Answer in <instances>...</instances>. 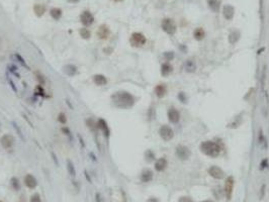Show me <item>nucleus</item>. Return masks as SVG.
Returning a JSON list of instances; mask_svg holds the SVG:
<instances>
[{
	"label": "nucleus",
	"instance_id": "19",
	"mask_svg": "<svg viewBox=\"0 0 269 202\" xmlns=\"http://www.w3.org/2000/svg\"><path fill=\"white\" fill-rule=\"evenodd\" d=\"M184 69L186 72H188V73H193V72L196 70V65H195V63L193 61L187 60L184 64Z\"/></svg>",
	"mask_w": 269,
	"mask_h": 202
},
{
	"label": "nucleus",
	"instance_id": "38",
	"mask_svg": "<svg viewBox=\"0 0 269 202\" xmlns=\"http://www.w3.org/2000/svg\"><path fill=\"white\" fill-rule=\"evenodd\" d=\"M147 202H158V200L156 198H150V199H148Z\"/></svg>",
	"mask_w": 269,
	"mask_h": 202
},
{
	"label": "nucleus",
	"instance_id": "10",
	"mask_svg": "<svg viewBox=\"0 0 269 202\" xmlns=\"http://www.w3.org/2000/svg\"><path fill=\"white\" fill-rule=\"evenodd\" d=\"M208 174L211 175L212 177L216 178V179H223L225 177V172L223 171L221 168L217 167V166H213L208 169Z\"/></svg>",
	"mask_w": 269,
	"mask_h": 202
},
{
	"label": "nucleus",
	"instance_id": "6",
	"mask_svg": "<svg viewBox=\"0 0 269 202\" xmlns=\"http://www.w3.org/2000/svg\"><path fill=\"white\" fill-rule=\"evenodd\" d=\"M234 178L233 177H229L226 180V184H225V193H226V197L228 200H230L232 198V194H233V189H234Z\"/></svg>",
	"mask_w": 269,
	"mask_h": 202
},
{
	"label": "nucleus",
	"instance_id": "18",
	"mask_svg": "<svg viewBox=\"0 0 269 202\" xmlns=\"http://www.w3.org/2000/svg\"><path fill=\"white\" fill-rule=\"evenodd\" d=\"M153 179V173L151 170H144L142 175H141V180L142 182H150Z\"/></svg>",
	"mask_w": 269,
	"mask_h": 202
},
{
	"label": "nucleus",
	"instance_id": "12",
	"mask_svg": "<svg viewBox=\"0 0 269 202\" xmlns=\"http://www.w3.org/2000/svg\"><path fill=\"white\" fill-rule=\"evenodd\" d=\"M223 14H224L225 18L228 20H231L234 17L235 14V9L232 5H225L223 8Z\"/></svg>",
	"mask_w": 269,
	"mask_h": 202
},
{
	"label": "nucleus",
	"instance_id": "1",
	"mask_svg": "<svg viewBox=\"0 0 269 202\" xmlns=\"http://www.w3.org/2000/svg\"><path fill=\"white\" fill-rule=\"evenodd\" d=\"M111 99L112 102L115 103V105L120 107V108H129V107L133 106L135 103L134 96L126 91H120L115 93L111 96Z\"/></svg>",
	"mask_w": 269,
	"mask_h": 202
},
{
	"label": "nucleus",
	"instance_id": "9",
	"mask_svg": "<svg viewBox=\"0 0 269 202\" xmlns=\"http://www.w3.org/2000/svg\"><path fill=\"white\" fill-rule=\"evenodd\" d=\"M80 20L82 22V24H84L85 26H89L93 23L94 16L92 15V13L90 11H84L80 16Z\"/></svg>",
	"mask_w": 269,
	"mask_h": 202
},
{
	"label": "nucleus",
	"instance_id": "34",
	"mask_svg": "<svg viewBox=\"0 0 269 202\" xmlns=\"http://www.w3.org/2000/svg\"><path fill=\"white\" fill-rule=\"evenodd\" d=\"M62 132H63L64 133H65L67 137H70V136H71L70 133H71V132H70V131H69V128H67V127H63V128H62Z\"/></svg>",
	"mask_w": 269,
	"mask_h": 202
},
{
	"label": "nucleus",
	"instance_id": "7",
	"mask_svg": "<svg viewBox=\"0 0 269 202\" xmlns=\"http://www.w3.org/2000/svg\"><path fill=\"white\" fill-rule=\"evenodd\" d=\"M159 133H160V137L166 142L172 140L173 136H174L173 131L169 127H167V125H163V127H161L160 131H159Z\"/></svg>",
	"mask_w": 269,
	"mask_h": 202
},
{
	"label": "nucleus",
	"instance_id": "33",
	"mask_svg": "<svg viewBox=\"0 0 269 202\" xmlns=\"http://www.w3.org/2000/svg\"><path fill=\"white\" fill-rule=\"evenodd\" d=\"M178 202H193V201H192V199L190 198V197L183 196V197H181V198L178 200Z\"/></svg>",
	"mask_w": 269,
	"mask_h": 202
},
{
	"label": "nucleus",
	"instance_id": "17",
	"mask_svg": "<svg viewBox=\"0 0 269 202\" xmlns=\"http://www.w3.org/2000/svg\"><path fill=\"white\" fill-rule=\"evenodd\" d=\"M93 81L94 83L98 85V86H103V85H106L107 83V79L104 75H101V74H97L93 76Z\"/></svg>",
	"mask_w": 269,
	"mask_h": 202
},
{
	"label": "nucleus",
	"instance_id": "23",
	"mask_svg": "<svg viewBox=\"0 0 269 202\" xmlns=\"http://www.w3.org/2000/svg\"><path fill=\"white\" fill-rule=\"evenodd\" d=\"M155 93L158 97H163L166 93V87L164 85H158V86L155 88Z\"/></svg>",
	"mask_w": 269,
	"mask_h": 202
},
{
	"label": "nucleus",
	"instance_id": "3",
	"mask_svg": "<svg viewBox=\"0 0 269 202\" xmlns=\"http://www.w3.org/2000/svg\"><path fill=\"white\" fill-rule=\"evenodd\" d=\"M130 42H131V44L133 47L140 48V47H142L143 44H146V38L144 37V34H140V33H134L133 34H132Z\"/></svg>",
	"mask_w": 269,
	"mask_h": 202
},
{
	"label": "nucleus",
	"instance_id": "42",
	"mask_svg": "<svg viewBox=\"0 0 269 202\" xmlns=\"http://www.w3.org/2000/svg\"><path fill=\"white\" fill-rule=\"evenodd\" d=\"M0 202H2V201H0Z\"/></svg>",
	"mask_w": 269,
	"mask_h": 202
},
{
	"label": "nucleus",
	"instance_id": "29",
	"mask_svg": "<svg viewBox=\"0 0 269 202\" xmlns=\"http://www.w3.org/2000/svg\"><path fill=\"white\" fill-rule=\"evenodd\" d=\"M79 34H80L81 37L83 39H87L90 38V31L87 28H81L79 30Z\"/></svg>",
	"mask_w": 269,
	"mask_h": 202
},
{
	"label": "nucleus",
	"instance_id": "8",
	"mask_svg": "<svg viewBox=\"0 0 269 202\" xmlns=\"http://www.w3.org/2000/svg\"><path fill=\"white\" fill-rule=\"evenodd\" d=\"M190 151L187 147L185 146H178L176 149V155L181 160H187L190 157Z\"/></svg>",
	"mask_w": 269,
	"mask_h": 202
},
{
	"label": "nucleus",
	"instance_id": "26",
	"mask_svg": "<svg viewBox=\"0 0 269 202\" xmlns=\"http://www.w3.org/2000/svg\"><path fill=\"white\" fill-rule=\"evenodd\" d=\"M172 72V67L169 64H164L161 69V74L163 76H168Z\"/></svg>",
	"mask_w": 269,
	"mask_h": 202
},
{
	"label": "nucleus",
	"instance_id": "2",
	"mask_svg": "<svg viewBox=\"0 0 269 202\" xmlns=\"http://www.w3.org/2000/svg\"><path fill=\"white\" fill-rule=\"evenodd\" d=\"M200 151H202L204 155H207L212 158H216L221 153V148L217 142H213L211 141L204 142L200 145Z\"/></svg>",
	"mask_w": 269,
	"mask_h": 202
},
{
	"label": "nucleus",
	"instance_id": "16",
	"mask_svg": "<svg viewBox=\"0 0 269 202\" xmlns=\"http://www.w3.org/2000/svg\"><path fill=\"white\" fill-rule=\"evenodd\" d=\"M167 167V161L165 158H161L157 160V162L155 163V169H156V171L158 172H162L164 171V170L166 169Z\"/></svg>",
	"mask_w": 269,
	"mask_h": 202
},
{
	"label": "nucleus",
	"instance_id": "11",
	"mask_svg": "<svg viewBox=\"0 0 269 202\" xmlns=\"http://www.w3.org/2000/svg\"><path fill=\"white\" fill-rule=\"evenodd\" d=\"M24 184L29 188H30V189H34L38 185V181H36L35 176H33L31 174H27L24 177Z\"/></svg>",
	"mask_w": 269,
	"mask_h": 202
},
{
	"label": "nucleus",
	"instance_id": "40",
	"mask_svg": "<svg viewBox=\"0 0 269 202\" xmlns=\"http://www.w3.org/2000/svg\"><path fill=\"white\" fill-rule=\"evenodd\" d=\"M70 1H72V2H77V1H79V0H70Z\"/></svg>",
	"mask_w": 269,
	"mask_h": 202
},
{
	"label": "nucleus",
	"instance_id": "22",
	"mask_svg": "<svg viewBox=\"0 0 269 202\" xmlns=\"http://www.w3.org/2000/svg\"><path fill=\"white\" fill-rule=\"evenodd\" d=\"M34 11L38 16H42L46 12V8L44 5H42V4H35V5L34 6Z\"/></svg>",
	"mask_w": 269,
	"mask_h": 202
},
{
	"label": "nucleus",
	"instance_id": "20",
	"mask_svg": "<svg viewBox=\"0 0 269 202\" xmlns=\"http://www.w3.org/2000/svg\"><path fill=\"white\" fill-rule=\"evenodd\" d=\"M63 71L65 72V73H66L68 76H73V75L76 74L77 68H76L75 66H73V65H66L65 67H64Z\"/></svg>",
	"mask_w": 269,
	"mask_h": 202
},
{
	"label": "nucleus",
	"instance_id": "21",
	"mask_svg": "<svg viewBox=\"0 0 269 202\" xmlns=\"http://www.w3.org/2000/svg\"><path fill=\"white\" fill-rule=\"evenodd\" d=\"M207 4L213 11L218 12L220 9V1L218 0H207Z\"/></svg>",
	"mask_w": 269,
	"mask_h": 202
},
{
	"label": "nucleus",
	"instance_id": "35",
	"mask_svg": "<svg viewBox=\"0 0 269 202\" xmlns=\"http://www.w3.org/2000/svg\"><path fill=\"white\" fill-rule=\"evenodd\" d=\"M267 167V160H264L261 163V169H264Z\"/></svg>",
	"mask_w": 269,
	"mask_h": 202
},
{
	"label": "nucleus",
	"instance_id": "28",
	"mask_svg": "<svg viewBox=\"0 0 269 202\" xmlns=\"http://www.w3.org/2000/svg\"><path fill=\"white\" fill-rule=\"evenodd\" d=\"M238 39H239V33H237V31H233V33L229 35V42L232 44H234Z\"/></svg>",
	"mask_w": 269,
	"mask_h": 202
},
{
	"label": "nucleus",
	"instance_id": "30",
	"mask_svg": "<svg viewBox=\"0 0 269 202\" xmlns=\"http://www.w3.org/2000/svg\"><path fill=\"white\" fill-rule=\"evenodd\" d=\"M30 202H42L40 194H34L30 197Z\"/></svg>",
	"mask_w": 269,
	"mask_h": 202
},
{
	"label": "nucleus",
	"instance_id": "4",
	"mask_svg": "<svg viewBox=\"0 0 269 202\" xmlns=\"http://www.w3.org/2000/svg\"><path fill=\"white\" fill-rule=\"evenodd\" d=\"M162 28L166 31L167 34H173L176 31V25L175 22L170 18H166L162 21Z\"/></svg>",
	"mask_w": 269,
	"mask_h": 202
},
{
	"label": "nucleus",
	"instance_id": "31",
	"mask_svg": "<svg viewBox=\"0 0 269 202\" xmlns=\"http://www.w3.org/2000/svg\"><path fill=\"white\" fill-rule=\"evenodd\" d=\"M11 181H12V186H13V188H14L15 190H18V189H19V187H20V186H19V183H18V180H17V179H16V178H12V180H11Z\"/></svg>",
	"mask_w": 269,
	"mask_h": 202
},
{
	"label": "nucleus",
	"instance_id": "27",
	"mask_svg": "<svg viewBox=\"0 0 269 202\" xmlns=\"http://www.w3.org/2000/svg\"><path fill=\"white\" fill-rule=\"evenodd\" d=\"M67 168H68V172H69V174L71 175V176L74 177L76 175V170L74 168V165H73V163L70 160L67 161Z\"/></svg>",
	"mask_w": 269,
	"mask_h": 202
},
{
	"label": "nucleus",
	"instance_id": "41",
	"mask_svg": "<svg viewBox=\"0 0 269 202\" xmlns=\"http://www.w3.org/2000/svg\"><path fill=\"white\" fill-rule=\"evenodd\" d=\"M113 1H116V2H120V1H122V0H113Z\"/></svg>",
	"mask_w": 269,
	"mask_h": 202
},
{
	"label": "nucleus",
	"instance_id": "15",
	"mask_svg": "<svg viewBox=\"0 0 269 202\" xmlns=\"http://www.w3.org/2000/svg\"><path fill=\"white\" fill-rule=\"evenodd\" d=\"M97 127H98L100 129H101L102 132L105 134V137H109L110 131H109V127H108V125H107V123H106L105 120L102 119V118L98 119V121H97Z\"/></svg>",
	"mask_w": 269,
	"mask_h": 202
},
{
	"label": "nucleus",
	"instance_id": "37",
	"mask_svg": "<svg viewBox=\"0 0 269 202\" xmlns=\"http://www.w3.org/2000/svg\"><path fill=\"white\" fill-rule=\"evenodd\" d=\"M36 75H38V80H39V81H40V79H43V76H42V75H39V74H36ZM44 82H45V80H43L40 83L44 84Z\"/></svg>",
	"mask_w": 269,
	"mask_h": 202
},
{
	"label": "nucleus",
	"instance_id": "32",
	"mask_svg": "<svg viewBox=\"0 0 269 202\" xmlns=\"http://www.w3.org/2000/svg\"><path fill=\"white\" fill-rule=\"evenodd\" d=\"M58 120L60 121L62 124L66 123V115L64 113H60V114H59V116H58Z\"/></svg>",
	"mask_w": 269,
	"mask_h": 202
},
{
	"label": "nucleus",
	"instance_id": "13",
	"mask_svg": "<svg viewBox=\"0 0 269 202\" xmlns=\"http://www.w3.org/2000/svg\"><path fill=\"white\" fill-rule=\"evenodd\" d=\"M109 34H110V31H109V28H108L107 25L102 24V25L99 26V29L97 31V34H98L99 39H106L109 37Z\"/></svg>",
	"mask_w": 269,
	"mask_h": 202
},
{
	"label": "nucleus",
	"instance_id": "36",
	"mask_svg": "<svg viewBox=\"0 0 269 202\" xmlns=\"http://www.w3.org/2000/svg\"><path fill=\"white\" fill-rule=\"evenodd\" d=\"M166 56L168 57V59L170 60V59H172V58H173V54H172V53H170V54H169V53H166Z\"/></svg>",
	"mask_w": 269,
	"mask_h": 202
},
{
	"label": "nucleus",
	"instance_id": "25",
	"mask_svg": "<svg viewBox=\"0 0 269 202\" xmlns=\"http://www.w3.org/2000/svg\"><path fill=\"white\" fill-rule=\"evenodd\" d=\"M50 13H51V15L54 19H60L61 16H62V10L59 9V8H53V9H51V11H50Z\"/></svg>",
	"mask_w": 269,
	"mask_h": 202
},
{
	"label": "nucleus",
	"instance_id": "14",
	"mask_svg": "<svg viewBox=\"0 0 269 202\" xmlns=\"http://www.w3.org/2000/svg\"><path fill=\"white\" fill-rule=\"evenodd\" d=\"M168 118H169V120L171 121L172 123H176L179 121V118H180V114L179 112L177 111L176 109L174 108H171L169 111H168Z\"/></svg>",
	"mask_w": 269,
	"mask_h": 202
},
{
	"label": "nucleus",
	"instance_id": "39",
	"mask_svg": "<svg viewBox=\"0 0 269 202\" xmlns=\"http://www.w3.org/2000/svg\"><path fill=\"white\" fill-rule=\"evenodd\" d=\"M202 202H213L212 200H204V201H202Z\"/></svg>",
	"mask_w": 269,
	"mask_h": 202
},
{
	"label": "nucleus",
	"instance_id": "5",
	"mask_svg": "<svg viewBox=\"0 0 269 202\" xmlns=\"http://www.w3.org/2000/svg\"><path fill=\"white\" fill-rule=\"evenodd\" d=\"M0 143H1V146L5 150H9L13 147V145H14V138H13L11 134H4V136L0 138Z\"/></svg>",
	"mask_w": 269,
	"mask_h": 202
},
{
	"label": "nucleus",
	"instance_id": "24",
	"mask_svg": "<svg viewBox=\"0 0 269 202\" xmlns=\"http://www.w3.org/2000/svg\"><path fill=\"white\" fill-rule=\"evenodd\" d=\"M193 35H194L195 39L200 40V39H202L204 38V35H206V33H204V30H203L202 28H196V29L194 30Z\"/></svg>",
	"mask_w": 269,
	"mask_h": 202
}]
</instances>
